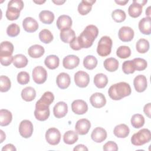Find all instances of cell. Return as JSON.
I'll use <instances>...</instances> for the list:
<instances>
[{
	"label": "cell",
	"instance_id": "obj_1",
	"mask_svg": "<svg viewBox=\"0 0 151 151\" xmlns=\"http://www.w3.org/2000/svg\"><path fill=\"white\" fill-rule=\"evenodd\" d=\"M99 34L97 27L94 25H87L77 37L78 44L81 48H88L93 44Z\"/></svg>",
	"mask_w": 151,
	"mask_h": 151
},
{
	"label": "cell",
	"instance_id": "obj_2",
	"mask_svg": "<svg viewBox=\"0 0 151 151\" xmlns=\"http://www.w3.org/2000/svg\"><path fill=\"white\" fill-rule=\"evenodd\" d=\"M132 92L130 85L126 82H119L111 85L108 90L109 97L114 100H119L129 96Z\"/></svg>",
	"mask_w": 151,
	"mask_h": 151
},
{
	"label": "cell",
	"instance_id": "obj_3",
	"mask_svg": "<svg viewBox=\"0 0 151 151\" xmlns=\"http://www.w3.org/2000/svg\"><path fill=\"white\" fill-rule=\"evenodd\" d=\"M151 140V133L147 129H142L133 134L131 137V143L134 146H142Z\"/></svg>",
	"mask_w": 151,
	"mask_h": 151
},
{
	"label": "cell",
	"instance_id": "obj_4",
	"mask_svg": "<svg viewBox=\"0 0 151 151\" xmlns=\"http://www.w3.org/2000/svg\"><path fill=\"white\" fill-rule=\"evenodd\" d=\"M113 42L108 36H103L99 40L97 47V52L101 57H106L111 53Z\"/></svg>",
	"mask_w": 151,
	"mask_h": 151
},
{
	"label": "cell",
	"instance_id": "obj_5",
	"mask_svg": "<svg viewBox=\"0 0 151 151\" xmlns=\"http://www.w3.org/2000/svg\"><path fill=\"white\" fill-rule=\"evenodd\" d=\"M45 139L51 145H58L61 139V133L58 129L55 127L48 129L45 133Z\"/></svg>",
	"mask_w": 151,
	"mask_h": 151
},
{
	"label": "cell",
	"instance_id": "obj_6",
	"mask_svg": "<svg viewBox=\"0 0 151 151\" xmlns=\"http://www.w3.org/2000/svg\"><path fill=\"white\" fill-rule=\"evenodd\" d=\"M32 74L34 81L38 84H43L47 80V72L42 66L35 67L32 70Z\"/></svg>",
	"mask_w": 151,
	"mask_h": 151
},
{
	"label": "cell",
	"instance_id": "obj_7",
	"mask_svg": "<svg viewBox=\"0 0 151 151\" xmlns=\"http://www.w3.org/2000/svg\"><path fill=\"white\" fill-rule=\"evenodd\" d=\"M33 130V124L28 120H24L19 124V132L20 135L24 138L30 137L32 134Z\"/></svg>",
	"mask_w": 151,
	"mask_h": 151
},
{
	"label": "cell",
	"instance_id": "obj_8",
	"mask_svg": "<svg viewBox=\"0 0 151 151\" xmlns=\"http://www.w3.org/2000/svg\"><path fill=\"white\" fill-rule=\"evenodd\" d=\"M74 82L79 87H86L90 82V76L85 71H78L74 74Z\"/></svg>",
	"mask_w": 151,
	"mask_h": 151
},
{
	"label": "cell",
	"instance_id": "obj_9",
	"mask_svg": "<svg viewBox=\"0 0 151 151\" xmlns=\"http://www.w3.org/2000/svg\"><path fill=\"white\" fill-rule=\"evenodd\" d=\"M91 127L90 122L86 119H81L78 120L75 125L76 132L80 135L86 134Z\"/></svg>",
	"mask_w": 151,
	"mask_h": 151
},
{
	"label": "cell",
	"instance_id": "obj_10",
	"mask_svg": "<svg viewBox=\"0 0 151 151\" xmlns=\"http://www.w3.org/2000/svg\"><path fill=\"white\" fill-rule=\"evenodd\" d=\"M134 35L133 29L127 26L121 27L118 32L119 38L123 42H129L132 41L134 37Z\"/></svg>",
	"mask_w": 151,
	"mask_h": 151
},
{
	"label": "cell",
	"instance_id": "obj_11",
	"mask_svg": "<svg viewBox=\"0 0 151 151\" xmlns=\"http://www.w3.org/2000/svg\"><path fill=\"white\" fill-rule=\"evenodd\" d=\"M71 110L76 114H84L88 110V105L83 100H76L71 103Z\"/></svg>",
	"mask_w": 151,
	"mask_h": 151
},
{
	"label": "cell",
	"instance_id": "obj_12",
	"mask_svg": "<svg viewBox=\"0 0 151 151\" xmlns=\"http://www.w3.org/2000/svg\"><path fill=\"white\" fill-rule=\"evenodd\" d=\"M91 104L95 108H101L106 104V99L104 94L101 93H95L90 97Z\"/></svg>",
	"mask_w": 151,
	"mask_h": 151
},
{
	"label": "cell",
	"instance_id": "obj_13",
	"mask_svg": "<svg viewBox=\"0 0 151 151\" xmlns=\"http://www.w3.org/2000/svg\"><path fill=\"white\" fill-rule=\"evenodd\" d=\"M133 85L136 91L139 93L145 91L147 86L146 77L142 74L137 76L134 78Z\"/></svg>",
	"mask_w": 151,
	"mask_h": 151
},
{
	"label": "cell",
	"instance_id": "obj_14",
	"mask_svg": "<svg viewBox=\"0 0 151 151\" xmlns=\"http://www.w3.org/2000/svg\"><path fill=\"white\" fill-rule=\"evenodd\" d=\"M80 63L79 58L75 55H68L65 57L63 60V67L68 70L77 67Z\"/></svg>",
	"mask_w": 151,
	"mask_h": 151
},
{
	"label": "cell",
	"instance_id": "obj_15",
	"mask_svg": "<svg viewBox=\"0 0 151 151\" xmlns=\"http://www.w3.org/2000/svg\"><path fill=\"white\" fill-rule=\"evenodd\" d=\"M68 112V106L64 101L58 102L53 107V113L55 117L58 119L63 118Z\"/></svg>",
	"mask_w": 151,
	"mask_h": 151
},
{
	"label": "cell",
	"instance_id": "obj_16",
	"mask_svg": "<svg viewBox=\"0 0 151 151\" xmlns=\"http://www.w3.org/2000/svg\"><path fill=\"white\" fill-rule=\"evenodd\" d=\"M107 132L106 130L101 127H96L92 132L91 134V139L96 143H101L106 140L107 138Z\"/></svg>",
	"mask_w": 151,
	"mask_h": 151
},
{
	"label": "cell",
	"instance_id": "obj_17",
	"mask_svg": "<svg viewBox=\"0 0 151 151\" xmlns=\"http://www.w3.org/2000/svg\"><path fill=\"white\" fill-rule=\"evenodd\" d=\"M24 29L28 32H34L38 28V22L32 17H27L22 21Z\"/></svg>",
	"mask_w": 151,
	"mask_h": 151
},
{
	"label": "cell",
	"instance_id": "obj_18",
	"mask_svg": "<svg viewBox=\"0 0 151 151\" xmlns=\"http://www.w3.org/2000/svg\"><path fill=\"white\" fill-rule=\"evenodd\" d=\"M56 83L61 89H65L69 87L71 83L70 76L66 73H60L56 78Z\"/></svg>",
	"mask_w": 151,
	"mask_h": 151
},
{
	"label": "cell",
	"instance_id": "obj_19",
	"mask_svg": "<svg viewBox=\"0 0 151 151\" xmlns=\"http://www.w3.org/2000/svg\"><path fill=\"white\" fill-rule=\"evenodd\" d=\"M96 2L93 0H83L78 6V12L81 15L88 14L92 8L93 5Z\"/></svg>",
	"mask_w": 151,
	"mask_h": 151
},
{
	"label": "cell",
	"instance_id": "obj_20",
	"mask_svg": "<svg viewBox=\"0 0 151 151\" xmlns=\"http://www.w3.org/2000/svg\"><path fill=\"white\" fill-rule=\"evenodd\" d=\"M56 25L60 30L70 28L72 26V19L68 15H61L58 18Z\"/></svg>",
	"mask_w": 151,
	"mask_h": 151
},
{
	"label": "cell",
	"instance_id": "obj_21",
	"mask_svg": "<svg viewBox=\"0 0 151 151\" xmlns=\"http://www.w3.org/2000/svg\"><path fill=\"white\" fill-rule=\"evenodd\" d=\"M139 29L145 35H150L151 33V18L145 17L140 20L139 22Z\"/></svg>",
	"mask_w": 151,
	"mask_h": 151
},
{
	"label": "cell",
	"instance_id": "obj_22",
	"mask_svg": "<svg viewBox=\"0 0 151 151\" xmlns=\"http://www.w3.org/2000/svg\"><path fill=\"white\" fill-rule=\"evenodd\" d=\"M129 133L130 129L125 124H120L117 125L113 130L114 134L119 138H125L128 136Z\"/></svg>",
	"mask_w": 151,
	"mask_h": 151
},
{
	"label": "cell",
	"instance_id": "obj_23",
	"mask_svg": "<svg viewBox=\"0 0 151 151\" xmlns=\"http://www.w3.org/2000/svg\"><path fill=\"white\" fill-rule=\"evenodd\" d=\"M45 52V50L44 47L38 44H35L31 46L28 50V54L29 57L37 58H40L44 55Z\"/></svg>",
	"mask_w": 151,
	"mask_h": 151
},
{
	"label": "cell",
	"instance_id": "obj_24",
	"mask_svg": "<svg viewBox=\"0 0 151 151\" xmlns=\"http://www.w3.org/2000/svg\"><path fill=\"white\" fill-rule=\"evenodd\" d=\"M60 39L65 43H70L76 37V34L73 29L70 28H65L61 30Z\"/></svg>",
	"mask_w": 151,
	"mask_h": 151
},
{
	"label": "cell",
	"instance_id": "obj_25",
	"mask_svg": "<svg viewBox=\"0 0 151 151\" xmlns=\"http://www.w3.org/2000/svg\"><path fill=\"white\" fill-rule=\"evenodd\" d=\"M143 6L136 2V0L133 1V3L130 5L128 8L129 15L132 18H137L142 13Z\"/></svg>",
	"mask_w": 151,
	"mask_h": 151
},
{
	"label": "cell",
	"instance_id": "obj_26",
	"mask_svg": "<svg viewBox=\"0 0 151 151\" xmlns=\"http://www.w3.org/2000/svg\"><path fill=\"white\" fill-rule=\"evenodd\" d=\"M54 100V96L53 93L51 91H46L42 94L40 100L36 102V104L43 106L49 107Z\"/></svg>",
	"mask_w": 151,
	"mask_h": 151
},
{
	"label": "cell",
	"instance_id": "obj_27",
	"mask_svg": "<svg viewBox=\"0 0 151 151\" xmlns=\"http://www.w3.org/2000/svg\"><path fill=\"white\" fill-rule=\"evenodd\" d=\"M50 109L35 107L34 110V116L39 121H45L50 116Z\"/></svg>",
	"mask_w": 151,
	"mask_h": 151
},
{
	"label": "cell",
	"instance_id": "obj_28",
	"mask_svg": "<svg viewBox=\"0 0 151 151\" xmlns=\"http://www.w3.org/2000/svg\"><path fill=\"white\" fill-rule=\"evenodd\" d=\"M12 120V115L10 111L6 109L0 110V125L6 126L10 124Z\"/></svg>",
	"mask_w": 151,
	"mask_h": 151
},
{
	"label": "cell",
	"instance_id": "obj_29",
	"mask_svg": "<svg viewBox=\"0 0 151 151\" xmlns=\"http://www.w3.org/2000/svg\"><path fill=\"white\" fill-rule=\"evenodd\" d=\"M36 97V91L32 87H27L21 91V97L26 101H31Z\"/></svg>",
	"mask_w": 151,
	"mask_h": 151
},
{
	"label": "cell",
	"instance_id": "obj_30",
	"mask_svg": "<svg viewBox=\"0 0 151 151\" xmlns=\"http://www.w3.org/2000/svg\"><path fill=\"white\" fill-rule=\"evenodd\" d=\"M39 18L42 23L51 24L54 20V14L50 11L43 10L40 12Z\"/></svg>",
	"mask_w": 151,
	"mask_h": 151
},
{
	"label": "cell",
	"instance_id": "obj_31",
	"mask_svg": "<svg viewBox=\"0 0 151 151\" xmlns=\"http://www.w3.org/2000/svg\"><path fill=\"white\" fill-rule=\"evenodd\" d=\"M103 65L105 69L108 71L114 72L119 68V61L115 58L110 57L104 60Z\"/></svg>",
	"mask_w": 151,
	"mask_h": 151
},
{
	"label": "cell",
	"instance_id": "obj_32",
	"mask_svg": "<svg viewBox=\"0 0 151 151\" xmlns=\"http://www.w3.org/2000/svg\"><path fill=\"white\" fill-rule=\"evenodd\" d=\"M45 65L50 70L57 68L60 64V59L55 55H50L44 60Z\"/></svg>",
	"mask_w": 151,
	"mask_h": 151
},
{
	"label": "cell",
	"instance_id": "obj_33",
	"mask_svg": "<svg viewBox=\"0 0 151 151\" xmlns=\"http://www.w3.org/2000/svg\"><path fill=\"white\" fill-rule=\"evenodd\" d=\"M94 85L99 88L105 87L108 83V78L104 74L98 73L94 77Z\"/></svg>",
	"mask_w": 151,
	"mask_h": 151
},
{
	"label": "cell",
	"instance_id": "obj_34",
	"mask_svg": "<svg viewBox=\"0 0 151 151\" xmlns=\"http://www.w3.org/2000/svg\"><path fill=\"white\" fill-rule=\"evenodd\" d=\"M28 62V59L24 55L19 54L14 56L12 63L15 67L21 68L27 66Z\"/></svg>",
	"mask_w": 151,
	"mask_h": 151
},
{
	"label": "cell",
	"instance_id": "obj_35",
	"mask_svg": "<svg viewBox=\"0 0 151 151\" xmlns=\"http://www.w3.org/2000/svg\"><path fill=\"white\" fill-rule=\"evenodd\" d=\"M78 139V134L73 130L66 132L63 136V141L67 145H73Z\"/></svg>",
	"mask_w": 151,
	"mask_h": 151
},
{
	"label": "cell",
	"instance_id": "obj_36",
	"mask_svg": "<svg viewBox=\"0 0 151 151\" xmlns=\"http://www.w3.org/2000/svg\"><path fill=\"white\" fill-rule=\"evenodd\" d=\"M0 55H12L14 52V45L9 41H3L0 45Z\"/></svg>",
	"mask_w": 151,
	"mask_h": 151
},
{
	"label": "cell",
	"instance_id": "obj_37",
	"mask_svg": "<svg viewBox=\"0 0 151 151\" xmlns=\"http://www.w3.org/2000/svg\"><path fill=\"white\" fill-rule=\"evenodd\" d=\"M97 58L92 55H88L83 60V65L84 67L89 70L94 69L97 65Z\"/></svg>",
	"mask_w": 151,
	"mask_h": 151
},
{
	"label": "cell",
	"instance_id": "obj_38",
	"mask_svg": "<svg viewBox=\"0 0 151 151\" xmlns=\"http://www.w3.org/2000/svg\"><path fill=\"white\" fill-rule=\"evenodd\" d=\"M150 45L148 40L145 38L139 39L136 44V48L138 52L141 54L146 53L149 50Z\"/></svg>",
	"mask_w": 151,
	"mask_h": 151
},
{
	"label": "cell",
	"instance_id": "obj_39",
	"mask_svg": "<svg viewBox=\"0 0 151 151\" xmlns=\"http://www.w3.org/2000/svg\"><path fill=\"white\" fill-rule=\"evenodd\" d=\"M131 124L135 129H139L143 126L145 124V118L140 114H135L131 118Z\"/></svg>",
	"mask_w": 151,
	"mask_h": 151
},
{
	"label": "cell",
	"instance_id": "obj_40",
	"mask_svg": "<svg viewBox=\"0 0 151 151\" xmlns=\"http://www.w3.org/2000/svg\"><path fill=\"white\" fill-rule=\"evenodd\" d=\"M40 41L45 44H48L53 40V35L51 31L47 29H43L39 33Z\"/></svg>",
	"mask_w": 151,
	"mask_h": 151
},
{
	"label": "cell",
	"instance_id": "obj_41",
	"mask_svg": "<svg viewBox=\"0 0 151 151\" xmlns=\"http://www.w3.org/2000/svg\"><path fill=\"white\" fill-rule=\"evenodd\" d=\"M11 87V80L7 76H1L0 77V91L1 92L8 91Z\"/></svg>",
	"mask_w": 151,
	"mask_h": 151
},
{
	"label": "cell",
	"instance_id": "obj_42",
	"mask_svg": "<svg viewBox=\"0 0 151 151\" xmlns=\"http://www.w3.org/2000/svg\"><path fill=\"white\" fill-rule=\"evenodd\" d=\"M111 17L115 22L120 23L125 20L126 18V15L123 10L120 9H117L112 12Z\"/></svg>",
	"mask_w": 151,
	"mask_h": 151
},
{
	"label": "cell",
	"instance_id": "obj_43",
	"mask_svg": "<svg viewBox=\"0 0 151 151\" xmlns=\"http://www.w3.org/2000/svg\"><path fill=\"white\" fill-rule=\"evenodd\" d=\"M116 55L120 58H127L131 55V50L128 46H120L117 49Z\"/></svg>",
	"mask_w": 151,
	"mask_h": 151
},
{
	"label": "cell",
	"instance_id": "obj_44",
	"mask_svg": "<svg viewBox=\"0 0 151 151\" xmlns=\"http://www.w3.org/2000/svg\"><path fill=\"white\" fill-rule=\"evenodd\" d=\"M134 67L137 71H143L145 70L147 66V61L141 58H135L133 60Z\"/></svg>",
	"mask_w": 151,
	"mask_h": 151
},
{
	"label": "cell",
	"instance_id": "obj_45",
	"mask_svg": "<svg viewBox=\"0 0 151 151\" xmlns=\"http://www.w3.org/2000/svg\"><path fill=\"white\" fill-rule=\"evenodd\" d=\"M20 32L19 27L15 23H12L8 25L6 28L7 35L11 37H15L17 36Z\"/></svg>",
	"mask_w": 151,
	"mask_h": 151
},
{
	"label": "cell",
	"instance_id": "obj_46",
	"mask_svg": "<svg viewBox=\"0 0 151 151\" xmlns=\"http://www.w3.org/2000/svg\"><path fill=\"white\" fill-rule=\"evenodd\" d=\"M122 70L126 74H132L134 72L135 68L132 60H127L123 62L122 64Z\"/></svg>",
	"mask_w": 151,
	"mask_h": 151
},
{
	"label": "cell",
	"instance_id": "obj_47",
	"mask_svg": "<svg viewBox=\"0 0 151 151\" xmlns=\"http://www.w3.org/2000/svg\"><path fill=\"white\" fill-rule=\"evenodd\" d=\"M19 15H20V11L14 9L7 8L5 16L8 20L9 21L16 20L19 18Z\"/></svg>",
	"mask_w": 151,
	"mask_h": 151
},
{
	"label": "cell",
	"instance_id": "obj_48",
	"mask_svg": "<svg viewBox=\"0 0 151 151\" xmlns=\"http://www.w3.org/2000/svg\"><path fill=\"white\" fill-rule=\"evenodd\" d=\"M17 81L21 85H25L29 81V75L26 71H21L17 75Z\"/></svg>",
	"mask_w": 151,
	"mask_h": 151
},
{
	"label": "cell",
	"instance_id": "obj_49",
	"mask_svg": "<svg viewBox=\"0 0 151 151\" xmlns=\"http://www.w3.org/2000/svg\"><path fill=\"white\" fill-rule=\"evenodd\" d=\"M24 2L21 0H11L8 4V8L21 11L24 8Z\"/></svg>",
	"mask_w": 151,
	"mask_h": 151
},
{
	"label": "cell",
	"instance_id": "obj_50",
	"mask_svg": "<svg viewBox=\"0 0 151 151\" xmlns=\"http://www.w3.org/2000/svg\"><path fill=\"white\" fill-rule=\"evenodd\" d=\"M103 149L104 151H117L118 150V146L115 142L109 141L104 145Z\"/></svg>",
	"mask_w": 151,
	"mask_h": 151
},
{
	"label": "cell",
	"instance_id": "obj_51",
	"mask_svg": "<svg viewBox=\"0 0 151 151\" xmlns=\"http://www.w3.org/2000/svg\"><path fill=\"white\" fill-rule=\"evenodd\" d=\"M14 57L12 55H0V61L2 65L8 66L13 62Z\"/></svg>",
	"mask_w": 151,
	"mask_h": 151
},
{
	"label": "cell",
	"instance_id": "obj_52",
	"mask_svg": "<svg viewBox=\"0 0 151 151\" xmlns=\"http://www.w3.org/2000/svg\"><path fill=\"white\" fill-rule=\"evenodd\" d=\"M70 47L74 50L76 51H78L81 49V48L80 47L78 40H77V37H75L71 42H70Z\"/></svg>",
	"mask_w": 151,
	"mask_h": 151
},
{
	"label": "cell",
	"instance_id": "obj_53",
	"mask_svg": "<svg viewBox=\"0 0 151 151\" xmlns=\"http://www.w3.org/2000/svg\"><path fill=\"white\" fill-rule=\"evenodd\" d=\"M16 151L17 149L12 144L9 143L6 145H5L2 148V151Z\"/></svg>",
	"mask_w": 151,
	"mask_h": 151
},
{
	"label": "cell",
	"instance_id": "obj_54",
	"mask_svg": "<svg viewBox=\"0 0 151 151\" xmlns=\"http://www.w3.org/2000/svg\"><path fill=\"white\" fill-rule=\"evenodd\" d=\"M150 109H151V104L150 103L146 104L143 107V111L145 114L149 117L150 118Z\"/></svg>",
	"mask_w": 151,
	"mask_h": 151
},
{
	"label": "cell",
	"instance_id": "obj_55",
	"mask_svg": "<svg viewBox=\"0 0 151 151\" xmlns=\"http://www.w3.org/2000/svg\"><path fill=\"white\" fill-rule=\"evenodd\" d=\"M74 151H81V150H86L87 151L88 150V148L84 145L83 144H80L77 145L76 147H74L73 149Z\"/></svg>",
	"mask_w": 151,
	"mask_h": 151
},
{
	"label": "cell",
	"instance_id": "obj_56",
	"mask_svg": "<svg viewBox=\"0 0 151 151\" xmlns=\"http://www.w3.org/2000/svg\"><path fill=\"white\" fill-rule=\"evenodd\" d=\"M128 2H129V0H124V1H123H123H121V0H120V1L115 0V2H116V4L120 5H126Z\"/></svg>",
	"mask_w": 151,
	"mask_h": 151
},
{
	"label": "cell",
	"instance_id": "obj_57",
	"mask_svg": "<svg viewBox=\"0 0 151 151\" xmlns=\"http://www.w3.org/2000/svg\"><path fill=\"white\" fill-rule=\"evenodd\" d=\"M0 133H1V140H0V143H2L3 141L6 138V136H5V134L4 133V132L1 130H0Z\"/></svg>",
	"mask_w": 151,
	"mask_h": 151
},
{
	"label": "cell",
	"instance_id": "obj_58",
	"mask_svg": "<svg viewBox=\"0 0 151 151\" xmlns=\"http://www.w3.org/2000/svg\"><path fill=\"white\" fill-rule=\"evenodd\" d=\"M52 2H54L55 4L58 5H62L63 4H64L65 1H60V0H58V1H52Z\"/></svg>",
	"mask_w": 151,
	"mask_h": 151
},
{
	"label": "cell",
	"instance_id": "obj_59",
	"mask_svg": "<svg viewBox=\"0 0 151 151\" xmlns=\"http://www.w3.org/2000/svg\"><path fill=\"white\" fill-rule=\"evenodd\" d=\"M146 15L147 16V17H150V6H148L147 8L146 9Z\"/></svg>",
	"mask_w": 151,
	"mask_h": 151
},
{
	"label": "cell",
	"instance_id": "obj_60",
	"mask_svg": "<svg viewBox=\"0 0 151 151\" xmlns=\"http://www.w3.org/2000/svg\"><path fill=\"white\" fill-rule=\"evenodd\" d=\"M34 2L41 5V4H42L43 3L45 2V1H34Z\"/></svg>",
	"mask_w": 151,
	"mask_h": 151
}]
</instances>
